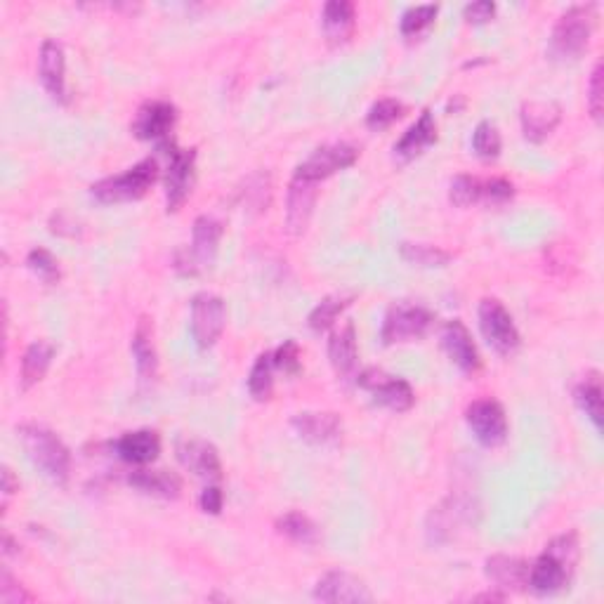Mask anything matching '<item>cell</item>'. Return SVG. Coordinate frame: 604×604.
I'll list each match as a JSON object with an SVG mask.
<instances>
[{
	"label": "cell",
	"mask_w": 604,
	"mask_h": 604,
	"mask_svg": "<svg viewBox=\"0 0 604 604\" xmlns=\"http://www.w3.org/2000/svg\"><path fill=\"white\" fill-rule=\"evenodd\" d=\"M579 562V538L576 534H562L553 538L541 557L529 567L527 588L536 595H557L567 588Z\"/></svg>",
	"instance_id": "6da1fadb"
},
{
	"label": "cell",
	"mask_w": 604,
	"mask_h": 604,
	"mask_svg": "<svg viewBox=\"0 0 604 604\" xmlns=\"http://www.w3.org/2000/svg\"><path fill=\"white\" fill-rule=\"evenodd\" d=\"M17 435L22 439L29 458L45 477L52 479L55 484H67L71 470V453L67 444H64L55 432L43 428V425L26 423L19 425Z\"/></svg>",
	"instance_id": "7a4b0ae2"
},
{
	"label": "cell",
	"mask_w": 604,
	"mask_h": 604,
	"mask_svg": "<svg viewBox=\"0 0 604 604\" xmlns=\"http://www.w3.org/2000/svg\"><path fill=\"white\" fill-rule=\"evenodd\" d=\"M595 24V5H574L557 19L548 41V57L553 62H576L588 50Z\"/></svg>",
	"instance_id": "3957f363"
},
{
	"label": "cell",
	"mask_w": 604,
	"mask_h": 604,
	"mask_svg": "<svg viewBox=\"0 0 604 604\" xmlns=\"http://www.w3.org/2000/svg\"><path fill=\"white\" fill-rule=\"evenodd\" d=\"M156 177H159V163L154 159H144L137 166L128 168L126 173L104 177V180L95 182L90 187V194L100 203L133 201L147 194V189L154 185Z\"/></svg>",
	"instance_id": "277c9868"
},
{
	"label": "cell",
	"mask_w": 604,
	"mask_h": 604,
	"mask_svg": "<svg viewBox=\"0 0 604 604\" xmlns=\"http://www.w3.org/2000/svg\"><path fill=\"white\" fill-rule=\"evenodd\" d=\"M222 236V225L210 215H201L194 220L192 246L185 251H177L175 267L185 274H199L201 269L210 267L218 253V244Z\"/></svg>",
	"instance_id": "5b68a950"
},
{
	"label": "cell",
	"mask_w": 604,
	"mask_h": 604,
	"mask_svg": "<svg viewBox=\"0 0 604 604\" xmlns=\"http://www.w3.org/2000/svg\"><path fill=\"white\" fill-rule=\"evenodd\" d=\"M432 317L430 310H425L423 305H413V302H397L392 305L385 314L383 321V336L385 345H395V343H409V340H418L423 338L425 333L430 331Z\"/></svg>",
	"instance_id": "8992f818"
},
{
	"label": "cell",
	"mask_w": 604,
	"mask_h": 604,
	"mask_svg": "<svg viewBox=\"0 0 604 604\" xmlns=\"http://www.w3.org/2000/svg\"><path fill=\"white\" fill-rule=\"evenodd\" d=\"M479 328L498 354H512L520 347V331L501 300L484 298L479 302Z\"/></svg>",
	"instance_id": "52a82bcc"
},
{
	"label": "cell",
	"mask_w": 604,
	"mask_h": 604,
	"mask_svg": "<svg viewBox=\"0 0 604 604\" xmlns=\"http://www.w3.org/2000/svg\"><path fill=\"white\" fill-rule=\"evenodd\" d=\"M227 324V305L220 295L199 293L192 300V336L201 350L218 343Z\"/></svg>",
	"instance_id": "ba28073f"
},
{
	"label": "cell",
	"mask_w": 604,
	"mask_h": 604,
	"mask_svg": "<svg viewBox=\"0 0 604 604\" xmlns=\"http://www.w3.org/2000/svg\"><path fill=\"white\" fill-rule=\"evenodd\" d=\"M161 147L168 149V168H166V206L168 213H175L185 203L194 185L196 170V149H177L173 142H163Z\"/></svg>",
	"instance_id": "9c48e42d"
},
{
	"label": "cell",
	"mask_w": 604,
	"mask_h": 604,
	"mask_svg": "<svg viewBox=\"0 0 604 604\" xmlns=\"http://www.w3.org/2000/svg\"><path fill=\"white\" fill-rule=\"evenodd\" d=\"M468 428L479 444L501 446L508 437V418L496 399H477L465 411Z\"/></svg>",
	"instance_id": "30bf717a"
},
{
	"label": "cell",
	"mask_w": 604,
	"mask_h": 604,
	"mask_svg": "<svg viewBox=\"0 0 604 604\" xmlns=\"http://www.w3.org/2000/svg\"><path fill=\"white\" fill-rule=\"evenodd\" d=\"M359 151L357 147L347 142H338V144H324L319 147L310 159H305L295 170L293 177H300V180H310V182H319L331 177L338 170L350 168L354 161H357Z\"/></svg>",
	"instance_id": "8fae6325"
},
{
	"label": "cell",
	"mask_w": 604,
	"mask_h": 604,
	"mask_svg": "<svg viewBox=\"0 0 604 604\" xmlns=\"http://www.w3.org/2000/svg\"><path fill=\"white\" fill-rule=\"evenodd\" d=\"M175 121H177L175 104H170L166 100H151L137 109L130 130H133V135L140 137V140H156L163 144L168 142V135L173 133Z\"/></svg>",
	"instance_id": "7c38bea8"
},
{
	"label": "cell",
	"mask_w": 604,
	"mask_h": 604,
	"mask_svg": "<svg viewBox=\"0 0 604 604\" xmlns=\"http://www.w3.org/2000/svg\"><path fill=\"white\" fill-rule=\"evenodd\" d=\"M359 385L369 390L378 404L392 411H406L413 406V390L402 378L387 376V373L378 369H366L359 376Z\"/></svg>",
	"instance_id": "4fadbf2b"
},
{
	"label": "cell",
	"mask_w": 604,
	"mask_h": 604,
	"mask_svg": "<svg viewBox=\"0 0 604 604\" xmlns=\"http://www.w3.org/2000/svg\"><path fill=\"white\" fill-rule=\"evenodd\" d=\"M314 600L319 602H371V590L350 571L333 569L321 576L314 586Z\"/></svg>",
	"instance_id": "5bb4252c"
},
{
	"label": "cell",
	"mask_w": 604,
	"mask_h": 604,
	"mask_svg": "<svg viewBox=\"0 0 604 604\" xmlns=\"http://www.w3.org/2000/svg\"><path fill=\"white\" fill-rule=\"evenodd\" d=\"M293 428L314 446L336 444L343 437V420L333 411H302L293 416Z\"/></svg>",
	"instance_id": "9a60e30c"
},
{
	"label": "cell",
	"mask_w": 604,
	"mask_h": 604,
	"mask_svg": "<svg viewBox=\"0 0 604 604\" xmlns=\"http://www.w3.org/2000/svg\"><path fill=\"white\" fill-rule=\"evenodd\" d=\"M67 62H64V48L55 38H45L41 45V57H38V76L41 83L55 102H69L67 95Z\"/></svg>",
	"instance_id": "2e32d148"
},
{
	"label": "cell",
	"mask_w": 604,
	"mask_h": 604,
	"mask_svg": "<svg viewBox=\"0 0 604 604\" xmlns=\"http://www.w3.org/2000/svg\"><path fill=\"white\" fill-rule=\"evenodd\" d=\"M177 461L196 477L208 479V482H220L222 479V463L218 449L213 444L203 442V439H182L177 444Z\"/></svg>",
	"instance_id": "e0dca14e"
},
{
	"label": "cell",
	"mask_w": 604,
	"mask_h": 604,
	"mask_svg": "<svg viewBox=\"0 0 604 604\" xmlns=\"http://www.w3.org/2000/svg\"><path fill=\"white\" fill-rule=\"evenodd\" d=\"M442 345H444L446 354H449V359L461 371L475 373L479 366H482L477 347H475V343H472L470 331L465 328L461 319H453L442 328Z\"/></svg>",
	"instance_id": "ac0fdd59"
},
{
	"label": "cell",
	"mask_w": 604,
	"mask_h": 604,
	"mask_svg": "<svg viewBox=\"0 0 604 604\" xmlns=\"http://www.w3.org/2000/svg\"><path fill=\"white\" fill-rule=\"evenodd\" d=\"M560 118H562L560 104L548 100L524 102L520 111L522 133L529 142H543L557 128Z\"/></svg>",
	"instance_id": "d6986e66"
},
{
	"label": "cell",
	"mask_w": 604,
	"mask_h": 604,
	"mask_svg": "<svg viewBox=\"0 0 604 604\" xmlns=\"http://www.w3.org/2000/svg\"><path fill=\"white\" fill-rule=\"evenodd\" d=\"M472 522V505L461 498H449L439 508H432L428 517V536L432 543H444L456 534L461 524Z\"/></svg>",
	"instance_id": "ffe728a7"
},
{
	"label": "cell",
	"mask_w": 604,
	"mask_h": 604,
	"mask_svg": "<svg viewBox=\"0 0 604 604\" xmlns=\"http://www.w3.org/2000/svg\"><path fill=\"white\" fill-rule=\"evenodd\" d=\"M314 201H317V182L293 177L291 187H288L286 208V227L293 236H298L307 229V222L312 218Z\"/></svg>",
	"instance_id": "44dd1931"
},
{
	"label": "cell",
	"mask_w": 604,
	"mask_h": 604,
	"mask_svg": "<svg viewBox=\"0 0 604 604\" xmlns=\"http://www.w3.org/2000/svg\"><path fill=\"white\" fill-rule=\"evenodd\" d=\"M529 562L510 555H494L484 562L487 579L501 590H524L529 581Z\"/></svg>",
	"instance_id": "7402d4cb"
},
{
	"label": "cell",
	"mask_w": 604,
	"mask_h": 604,
	"mask_svg": "<svg viewBox=\"0 0 604 604\" xmlns=\"http://www.w3.org/2000/svg\"><path fill=\"white\" fill-rule=\"evenodd\" d=\"M357 328L354 324H345L343 328L331 333V340H328V359H331V366L336 369L340 378H350L354 369H357Z\"/></svg>",
	"instance_id": "603a6c76"
},
{
	"label": "cell",
	"mask_w": 604,
	"mask_h": 604,
	"mask_svg": "<svg viewBox=\"0 0 604 604\" xmlns=\"http://www.w3.org/2000/svg\"><path fill=\"white\" fill-rule=\"evenodd\" d=\"M437 140V123L430 109H425L423 114L413 126L402 135V140L395 144V156L402 161L416 159L423 149H428L432 142Z\"/></svg>",
	"instance_id": "cb8c5ba5"
},
{
	"label": "cell",
	"mask_w": 604,
	"mask_h": 604,
	"mask_svg": "<svg viewBox=\"0 0 604 604\" xmlns=\"http://www.w3.org/2000/svg\"><path fill=\"white\" fill-rule=\"evenodd\" d=\"M161 451V439L154 430H135V432H126L121 439L116 442V453L123 458L126 463H135V465H144L151 463Z\"/></svg>",
	"instance_id": "d4e9b609"
},
{
	"label": "cell",
	"mask_w": 604,
	"mask_h": 604,
	"mask_svg": "<svg viewBox=\"0 0 604 604\" xmlns=\"http://www.w3.org/2000/svg\"><path fill=\"white\" fill-rule=\"evenodd\" d=\"M133 357L137 366V376L140 383H149L156 378V369H159V359H156L154 347V328H151L149 319H140L135 333H133Z\"/></svg>",
	"instance_id": "484cf974"
},
{
	"label": "cell",
	"mask_w": 604,
	"mask_h": 604,
	"mask_svg": "<svg viewBox=\"0 0 604 604\" xmlns=\"http://www.w3.org/2000/svg\"><path fill=\"white\" fill-rule=\"evenodd\" d=\"M321 24H324L328 43H347L354 31V5L350 0H328L324 5V19H321Z\"/></svg>",
	"instance_id": "4316f807"
},
{
	"label": "cell",
	"mask_w": 604,
	"mask_h": 604,
	"mask_svg": "<svg viewBox=\"0 0 604 604\" xmlns=\"http://www.w3.org/2000/svg\"><path fill=\"white\" fill-rule=\"evenodd\" d=\"M128 482L142 494L159 498H177L182 491L180 477L166 470H135L128 475Z\"/></svg>",
	"instance_id": "83f0119b"
},
{
	"label": "cell",
	"mask_w": 604,
	"mask_h": 604,
	"mask_svg": "<svg viewBox=\"0 0 604 604\" xmlns=\"http://www.w3.org/2000/svg\"><path fill=\"white\" fill-rule=\"evenodd\" d=\"M52 357H55V345L50 340H36L26 347L22 357V387L29 390L31 385L41 383L45 373H48Z\"/></svg>",
	"instance_id": "f1b7e54d"
},
{
	"label": "cell",
	"mask_w": 604,
	"mask_h": 604,
	"mask_svg": "<svg viewBox=\"0 0 604 604\" xmlns=\"http://www.w3.org/2000/svg\"><path fill=\"white\" fill-rule=\"evenodd\" d=\"M277 531L286 538H291L293 543H300V546H317L321 541L319 527L310 517L302 515V512H286V515H281L277 520Z\"/></svg>",
	"instance_id": "f546056e"
},
{
	"label": "cell",
	"mask_w": 604,
	"mask_h": 604,
	"mask_svg": "<svg viewBox=\"0 0 604 604\" xmlns=\"http://www.w3.org/2000/svg\"><path fill=\"white\" fill-rule=\"evenodd\" d=\"M574 399L579 404V409L593 420L597 430H602V383L597 378V373L576 385Z\"/></svg>",
	"instance_id": "4dcf8cb0"
},
{
	"label": "cell",
	"mask_w": 604,
	"mask_h": 604,
	"mask_svg": "<svg viewBox=\"0 0 604 604\" xmlns=\"http://www.w3.org/2000/svg\"><path fill=\"white\" fill-rule=\"evenodd\" d=\"M274 354L272 352H262L258 359H255L251 376H248V392H251L253 399L258 402H265L272 395L274 387Z\"/></svg>",
	"instance_id": "1f68e13d"
},
{
	"label": "cell",
	"mask_w": 604,
	"mask_h": 604,
	"mask_svg": "<svg viewBox=\"0 0 604 604\" xmlns=\"http://www.w3.org/2000/svg\"><path fill=\"white\" fill-rule=\"evenodd\" d=\"M352 300V295H328V298L321 300L312 310L310 328H314V331H326V328H331L340 317V312L352 305Z\"/></svg>",
	"instance_id": "d6a6232c"
},
{
	"label": "cell",
	"mask_w": 604,
	"mask_h": 604,
	"mask_svg": "<svg viewBox=\"0 0 604 604\" xmlns=\"http://www.w3.org/2000/svg\"><path fill=\"white\" fill-rule=\"evenodd\" d=\"M501 133H498L496 123L491 121H479L475 133H472V149L479 159L494 161L501 154Z\"/></svg>",
	"instance_id": "836d02e7"
},
{
	"label": "cell",
	"mask_w": 604,
	"mask_h": 604,
	"mask_svg": "<svg viewBox=\"0 0 604 604\" xmlns=\"http://www.w3.org/2000/svg\"><path fill=\"white\" fill-rule=\"evenodd\" d=\"M399 253L406 262L418 267H444L446 262L451 260V253L442 251L439 246H430V244H406L399 246Z\"/></svg>",
	"instance_id": "e575fe53"
},
{
	"label": "cell",
	"mask_w": 604,
	"mask_h": 604,
	"mask_svg": "<svg viewBox=\"0 0 604 604\" xmlns=\"http://www.w3.org/2000/svg\"><path fill=\"white\" fill-rule=\"evenodd\" d=\"M402 111H404L402 102L395 100V97H383V100L371 104L369 114H366V126L380 133V130L390 128L392 123L402 116Z\"/></svg>",
	"instance_id": "d590c367"
},
{
	"label": "cell",
	"mask_w": 604,
	"mask_h": 604,
	"mask_svg": "<svg viewBox=\"0 0 604 604\" xmlns=\"http://www.w3.org/2000/svg\"><path fill=\"white\" fill-rule=\"evenodd\" d=\"M449 199L453 206L468 208L472 203L482 201V180L475 175H458L453 177L449 187Z\"/></svg>",
	"instance_id": "8d00e7d4"
},
{
	"label": "cell",
	"mask_w": 604,
	"mask_h": 604,
	"mask_svg": "<svg viewBox=\"0 0 604 604\" xmlns=\"http://www.w3.org/2000/svg\"><path fill=\"white\" fill-rule=\"evenodd\" d=\"M439 8L435 3L428 5H416V8H409L402 15V22H399V29H402L404 36H416L425 26L432 24V19L437 17Z\"/></svg>",
	"instance_id": "74e56055"
},
{
	"label": "cell",
	"mask_w": 604,
	"mask_h": 604,
	"mask_svg": "<svg viewBox=\"0 0 604 604\" xmlns=\"http://www.w3.org/2000/svg\"><path fill=\"white\" fill-rule=\"evenodd\" d=\"M26 265H29L31 272H34L38 279H43L45 284H55V281L62 277L59 262L52 258L45 248H34V251L29 253V258H26Z\"/></svg>",
	"instance_id": "f35d334b"
},
{
	"label": "cell",
	"mask_w": 604,
	"mask_h": 604,
	"mask_svg": "<svg viewBox=\"0 0 604 604\" xmlns=\"http://www.w3.org/2000/svg\"><path fill=\"white\" fill-rule=\"evenodd\" d=\"M512 196H515V187H512V182L503 180V177L482 180V203H487V206H503Z\"/></svg>",
	"instance_id": "ab89813d"
},
{
	"label": "cell",
	"mask_w": 604,
	"mask_h": 604,
	"mask_svg": "<svg viewBox=\"0 0 604 604\" xmlns=\"http://www.w3.org/2000/svg\"><path fill=\"white\" fill-rule=\"evenodd\" d=\"M246 203H251L253 208L262 210L269 203V175L267 173H255L253 177H248L246 182Z\"/></svg>",
	"instance_id": "60d3db41"
},
{
	"label": "cell",
	"mask_w": 604,
	"mask_h": 604,
	"mask_svg": "<svg viewBox=\"0 0 604 604\" xmlns=\"http://www.w3.org/2000/svg\"><path fill=\"white\" fill-rule=\"evenodd\" d=\"M588 109L590 116L595 118L597 123L602 121V62H597L593 67V74H590V83H588Z\"/></svg>",
	"instance_id": "b9f144b4"
},
{
	"label": "cell",
	"mask_w": 604,
	"mask_h": 604,
	"mask_svg": "<svg viewBox=\"0 0 604 604\" xmlns=\"http://www.w3.org/2000/svg\"><path fill=\"white\" fill-rule=\"evenodd\" d=\"M274 366L284 373H291V376L300 371V350L295 340H286V343L274 352Z\"/></svg>",
	"instance_id": "7bdbcfd3"
},
{
	"label": "cell",
	"mask_w": 604,
	"mask_h": 604,
	"mask_svg": "<svg viewBox=\"0 0 604 604\" xmlns=\"http://www.w3.org/2000/svg\"><path fill=\"white\" fill-rule=\"evenodd\" d=\"M0 600L5 604H22L34 600V595L26 593V590L12 579L8 571H3V574H0Z\"/></svg>",
	"instance_id": "ee69618b"
},
{
	"label": "cell",
	"mask_w": 604,
	"mask_h": 604,
	"mask_svg": "<svg viewBox=\"0 0 604 604\" xmlns=\"http://www.w3.org/2000/svg\"><path fill=\"white\" fill-rule=\"evenodd\" d=\"M463 12H465V19H468V22L482 24V22H489V19L494 17L496 5L489 3V0H479V3L465 5Z\"/></svg>",
	"instance_id": "f6af8a7d"
},
{
	"label": "cell",
	"mask_w": 604,
	"mask_h": 604,
	"mask_svg": "<svg viewBox=\"0 0 604 604\" xmlns=\"http://www.w3.org/2000/svg\"><path fill=\"white\" fill-rule=\"evenodd\" d=\"M199 503L203 512H208V515H218L222 510V491L218 484H208V487L203 489Z\"/></svg>",
	"instance_id": "bcb514c9"
},
{
	"label": "cell",
	"mask_w": 604,
	"mask_h": 604,
	"mask_svg": "<svg viewBox=\"0 0 604 604\" xmlns=\"http://www.w3.org/2000/svg\"><path fill=\"white\" fill-rule=\"evenodd\" d=\"M17 489H19V482L15 479V475H12V470L3 468V501L8 503L10 496L15 494Z\"/></svg>",
	"instance_id": "7dc6e473"
}]
</instances>
